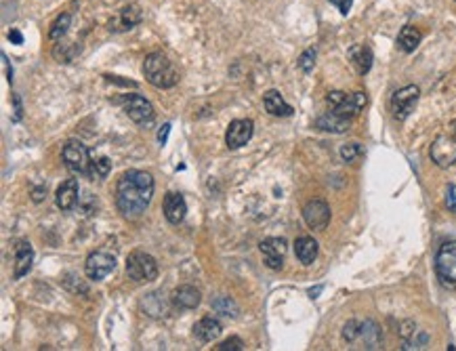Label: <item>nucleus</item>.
<instances>
[{"instance_id": "obj_2", "label": "nucleus", "mask_w": 456, "mask_h": 351, "mask_svg": "<svg viewBox=\"0 0 456 351\" xmlns=\"http://www.w3.org/2000/svg\"><path fill=\"white\" fill-rule=\"evenodd\" d=\"M143 76L156 88H173L179 82V72L162 53H150L143 61Z\"/></svg>"}, {"instance_id": "obj_27", "label": "nucleus", "mask_w": 456, "mask_h": 351, "mask_svg": "<svg viewBox=\"0 0 456 351\" xmlns=\"http://www.w3.org/2000/svg\"><path fill=\"white\" fill-rule=\"evenodd\" d=\"M70 22H72L70 13L59 15V17L53 22L51 30H49V38H51V40H59L61 36H65V32H68V28H70Z\"/></svg>"}, {"instance_id": "obj_10", "label": "nucleus", "mask_w": 456, "mask_h": 351, "mask_svg": "<svg viewBox=\"0 0 456 351\" xmlns=\"http://www.w3.org/2000/svg\"><path fill=\"white\" fill-rule=\"evenodd\" d=\"M125 111H127L129 118L133 123H137V125H152L154 118H156L154 105L141 95H129L125 99Z\"/></svg>"}, {"instance_id": "obj_30", "label": "nucleus", "mask_w": 456, "mask_h": 351, "mask_svg": "<svg viewBox=\"0 0 456 351\" xmlns=\"http://www.w3.org/2000/svg\"><path fill=\"white\" fill-rule=\"evenodd\" d=\"M315 57H317V51H315V49H307V51L299 57V68H301L305 74H309V72L313 70V65H315Z\"/></svg>"}, {"instance_id": "obj_35", "label": "nucleus", "mask_w": 456, "mask_h": 351, "mask_svg": "<svg viewBox=\"0 0 456 351\" xmlns=\"http://www.w3.org/2000/svg\"><path fill=\"white\" fill-rule=\"evenodd\" d=\"M13 103H15V120H22V101H19V95H13Z\"/></svg>"}, {"instance_id": "obj_15", "label": "nucleus", "mask_w": 456, "mask_h": 351, "mask_svg": "<svg viewBox=\"0 0 456 351\" xmlns=\"http://www.w3.org/2000/svg\"><path fill=\"white\" fill-rule=\"evenodd\" d=\"M78 181L76 179H65L59 187H57V194H55V204L59 210L63 212H70L74 210V206L78 204Z\"/></svg>"}, {"instance_id": "obj_23", "label": "nucleus", "mask_w": 456, "mask_h": 351, "mask_svg": "<svg viewBox=\"0 0 456 351\" xmlns=\"http://www.w3.org/2000/svg\"><path fill=\"white\" fill-rule=\"evenodd\" d=\"M141 22V11L137 5H131V7H125L120 9L118 17L109 22V30L113 32H120V30H131L133 26H137Z\"/></svg>"}, {"instance_id": "obj_7", "label": "nucleus", "mask_w": 456, "mask_h": 351, "mask_svg": "<svg viewBox=\"0 0 456 351\" xmlns=\"http://www.w3.org/2000/svg\"><path fill=\"white\" fill-rule=\"evenodd\" d=\"M61 158L68 166V171H72L74 175H88L91 177V154L86 150V146L82 141L70 139L63 150H61Z\"/></svg>"}, {"instance_id": "obj_33", "label": "nucleus", "mask_w": 456, "mask_h": 351, "mask_svg": "<svg viewBox=\"0 0 456 351\" xmlns=\"http://www.w3.org/2000/svg\"><path fill=\"white\" fill-rule=\"evenodd\" d=\"M330 5H334L338 11H340V15H349V11H352V5H354V0H328Z\"/></svg>"}, {"instance_id": "obj_18", "label": "nucleus", "mask_w": 456, "mask_h": 351, "mask_svg": "<svg viewBox=\"0 0 456 351\" xmlns=\"http://www.w3.org/2000/svg\"><path fill=\"white\" fill-rule=\"evenodd\" d=\"M347 57L360 76H366L372 68V61H375V55H372L370 47H366V45H354L347 51Z\"/></svg>"}, {"instance_id": "obj_28", "label": "nucleus", "mask_w": 456, "mask_h": 351, "mask_svg": "<svg viewBox=\"0 0 456 351\" xmlns=\"http://www.w3.org/2000/svg\"><path fill=\"white\" fill-rule=\"evenodd\" d=\"M362 156H364V148L360 143H345L343 148H340V158H343L345 162H349V164L358 162Z\"/></svg>"}, {"instance_id": "obj_37", "label": "nucleus", "mask_w": 456, "mask_h": 351, "mask_svg": "<svg viewBox=\"0 0 456 351\" xmlns=\"http://www.w3.org/2000/svg\"><path fill=\"white\" fill-rule=\"evenodd\" d=\"M3 61H5V70H7V80L13 82V70L9 68V59H7V55H3Z\"/></svg>"}, {"instance_id": "obj_22", "label": "nucleus", "mask_w": 456, "mask_h": 351, "mask_svg": "<svg viewBox=\"0 0 456 351\" xmlns=\"http://www.w3.org/2000/svg\"><path fill=\"white\" fill-rule=\"evenodd\" d=\"M221 332H223V326H221V322H219L217 318H212V315L202 318V320L194 326V336H198L202 343H210V341L219 338Z\"/></svg>"}, {"instance_id": "obj_32", "label": "nucleus", "mask_w": 456, "mask_h": 351, "mask_svg": "<svg viewBox=\"0 0 456 351\" xmlns=\"http://www.w3.org/2000/svg\"><path fill=\"white\" fill-rule=\"evenodd\" d=\"M446 206L456 214V185H448L446 189Z\"/></svg>"}, {"instance_id": "obj_19", "label": "nucleus", "mask_w": 456, "mask_h": 351, "mask_svg": "<svg viewBox=\"0 0 456 351\" xmlns=\"http://www.w3.org/2000/svg\"><path fill=\"white\" fill-rule=\"evenodd\" d=\"M315 127H317L320 131H328V133H345V131H349L352 120H349V118H343V116H338V114H334V111L330 109V111L322 114L320 118L315 120Z\"/></svg>"}, {"instance_id": "obj_34", "label": "nucleus", "mask_w": 456, "mask_h": 351, "mask_svg": "<svg viewBox=\"0 0 456 351\" xmlns=\"http://www.w3.org/2000/svg\"><path fill=\"white\" fill-rule=\"evenodd\" d=\"M168 133H171V125L166 123V125H162V129L158 131V143H160V146H164V143H166V139H168Z\"/></svg>"}, {"instance_id": "obj_8", "label": "nucleus", "mask_w": 456, "mask_h": 351, "mask_svg": "<svg viewBox=\"0 0 456 351\" xmlns=\"http://www.w3.org/2000/svg\"><path fill=\"white\" fill-rule=\"evenodd\" d=\"M418 97H420V91L416 84H408L404 88H398L393 95H391V114L395 120H406L410 111L416 107L418 103Z\"/></svg>"}, {"instance_id": "obj_29", "label": "nucleus", "mask_w": 456, "mask_h": 351, "mask_svg": "<svg viewBox=\"0 0 456 351\" xmlns=\"http://www.w3.org/2000/svg\"><path fill=\"white\" fill-rule=\"evenodd\" d=\"M109 171H111V162L105 156L93 160V164H91V177H95V179H105L109 175Z\"/></svg>"}, {"instance_id": "obj_36", "label": "nucleus", "mask_w": 456, "mask_h": 351, "mask_svg": "<svg viewBox=\"0 0 456 351\" xmlns=\"http://www.w3.org/2000/svg\"><path fill=\"white\" fill-rule=\"evenodd\" d=\"M9 40H13L15 45H22V42H24V36H22L17 30H11V32H9Z\"/></svg>"}, {"instance_id": "obj_5", "label": "nucleus", "mask_w": 456, "mask_h": 351, "mask_svg": "<svg viewBox=\"0 0 456 351\" xmlns=\"http://www.w3.org/2000/svg\"><path fill=\"white\" fill-rule=\"evenodd\" d=\"M435 274L446 288H456V240H448L437 249Z\"/></svg>"}, {"instance_id": "obj_26", "label": "nucleus", "mask_w": 456, "mask_h": 351, "mask_svg": "<svg viewBox=\"0 0 456 351\" xmlns=\"http://www.w3.org/2000/svg\"><path fill=\"white\" fill-rule=\"evenodd\" d=\"M212 309H214L217 313H221V315H230V318H238V313H240L236 301L230 299V297H217V299L212 301Z\"/></svg>"}, {"instance_id": "obj_17", "label": "nucleus", "mask_w": 456, "mask_h": 351, "mask_svg": "<svg viewBox=\"0 0 456 351\" xmlns=\"http://www.w3.org/2000/svg\"><path fill=\"white\" fill-rule=\"evenodd\" d=\"M32 261H34L32 244H30L28 240H17V242H15V272H13V278H15V280L24 278V276L30 272Z\"/></svg>"}, {"instance_id": "obj_16", "label": "nucleus", "mask_w": 456, "mask_h": 351, "mask_svg": "<svg viewBox=\"0 0 456 351\" xmlns=\"http://www.w3.org/2000/svg\"><path fill=\"white\" fill-rule=\"evenodd\" d=\"M185 212H187L185 198L181 194L168 192L164 196V217H166V221L173 223V225H179L185 219Z\"/></svg>"}, {"instance_id": "obj_13", "label": "nucleus", "mask_w": 456, "mask_h": 351, "mask_svg": "<svg viewBox=\"0 0 456 351\" xmlns=\"http://www.w3.org/2000/svg\"><path fill=\"white\" fill-rule=\"evenodd\" d=\"M431 160L439 166V169H448L456 162V139L448 137V135H439L429 150Z\"/></svg>"}, {"instance_id": "obj_1", "label": "nucleus", "mask_w": 456, "mask_h": 351, "mask_svg": "<svg viewBox=\"0 0 456 351\" xmlns=\"http://www.w3.org/2000/svg\"><path fill=\"white\" fill-rule=\"evenodd\" d=\"M154 196V177L146 171H127L120 175L118 183H116V208L118 212L129 219L135 221L139 219Z\"/></svg>"}, {"instance_id": "obj_24", "label": "nucleus", "mask_w": 456, "mask_h": 351, "mask_svg": "<svg viewBox=\"0 0 456 351\" xmlns=\"http://www.w3.org/2000/svg\"><path fill=\"white\" fill-rule=\"evenodd\" d=\"M294 255L303 265H311L317 257V242L311 236H301L294 242Z\"/></svg>"}, {"instance_id": "obj_4", "label": "nucleus", "mask_w": 456, "mask_h": 351, "mask_svg": "<svg viewBox=\"0 0 456 351\" xmlns=\"http://www.w3.org/2000/svg\"><path fill=\"white\" fill-rule=\"evenodd\" d=\"M343 338L347 343H362L364 349H379L383 343L381 328L375 322H358L349 320L343 328Z\"/></svg>"}, {"instance_id": "obj_20", "label": "nucleus", "mask_w": 456, "mask_h": 351, "mask_svg": "<svg viewBox=\"0 0 456 351\" xmlns=\"http://www.w3.org/2000/svg\"><path fill=\"white\" fill-rule=\"evenodd\" d=\"M263 105H265L267 114L278 116V118H288V116H292V111H294L292 105H288L278 91H267L263 95Z\"/></svg>"}, {"instance_id": "obj_39", "label": "nucleus", "mask_w": 456, "mask_h": 351, "mask_svg": "<svg viewBox=\"0 0 456 351\" xmlns=\"http://www.w3.org/2000/svg\"><path fill=\"white\" fill-rule=\"evenodd\" d=\"M320 292H322V286H317V288H311V290H309V295H311L313 299H315V295H320Z\"/></svg>"}, {"instance_id": "obj_25", "label": "nucleus", "mask_w": 456, "mask_h": 351, "mask_svg": "<svg viewBox=\"0 0 456 351\" xmlns=\"http://www.w3.org/2000/svg\"><path fill=\"white\" fill-rule=\"evenodd\" d=\"M420 40H423L420 30L414 28V26H406V28H402V32L398 34V49L404 51V53H412V51L420 45Z\"/></svg>"}, {"instance_id": "obj_9", "label": "nucleus", "mask_w": 456, "mask_h": 351, "mask_svg": "<svg viewBox=\"0 0 456 351\" xmlns=\"http://www.w3.org/2000/svg\"><path fill=\"white\" fill-rule=\"evenodd\" d=\"M113 267H116V257L109 255V253H105V251H95V253H91V255L86 257L84 274H86L88 280L99 282V280L107 278V276L113 272Z\"/></svg>"}, {"instance_id": "obj_14", "label": "nucleus", "mask_w": 456, "mask_h": 351, "mask_svg": "<svg viewBox=\"0 0 456 351\" xmlns=\"http://www.w3.org/2000/svg\"><path fill=\"white\" fill-rule=\"evenodd\" d=\"M259 249H261L265 265L269 270H282L284 257H286V249H288L284 238H265Z\"/></svg>"}, {"instance_id": "obj_11", "label": "nucleus", "mask_w": 456, "mask_h": 351, "mask_svg": "<svg viewBox=\"0 0 456 351\" xmlns=\"http://www.w3.org/2000/svg\"><path fill=\"white\" fill-rule=\"evenodd\" d=\"M255 133V125L253 120L249 118H238V120H232L230 127L225 131V146L230 150H238L242 146H246L251 141Z\"/></svg>"}, {"instance_id": "obj_3", "label": "nucleus", "mask_w": 456, "mask_h": 351, "mask_svg": "<svg viewBox=\"0 0 456 351\" xmlns=\"http://www.w3.org/2000/svg\"><path fill=\"white\" fill-rule=\"evenodd\" d=\"M326 103L328 107L338 114V116H343V118H356V116L364 109V105L368 103V97L366 93L358 91V93H343V91H332L328 93L326 97Z\"/></svg>"}, {"instance_id": "obj_6", "label": "nucleus", "mask_w": 456, "mask_h": 351, "mask_svg": "<svg viewBox=\"0 0 456 351\" xmlns=\"http://www.w3.org/2000/svg\"><path fill=\"white\" fill-rule=\"evenodd\" d=\"M127 276L133 282H154L158 278V263L152 255L143 251H135L127 259Z\"/></svg>"}, {"instance_id": "obj_38", "label": "nucleus", "mask_w": 456, "mask_h": 351, "mask_svg": "<svg viewBox=\"0 0 456 351\" xmlns=\"http://www.w3.org/2000/svg\"><path fill=\"white\" fill-rule=\"evenodd\" d=\"M42 194H47V189H42V187H38V189H34V202H40L45 196Z\"/></svg>"}, {"instance_id": "obj_12", "label": "nucleus", "mask_w": 456, "mask_h": 351, "mask_svg": "<svg viewBox=\"0 0 456 351\" xmlns=\"http://www.w3.org/2000/svg\"><path fill=\"white\" fill-rule=\"evenodd\" d=\"M303 219H305V223H307L309 229L322 231V229H326L328 223H330V206H328L324 200H320V198L309 200V202L303 206Z\"/></svg>"}, {"instance_id": "obj_31", "label": "nucleus", "mask_w": 456, "mask_h": 351, "mask_svg": "<svg viewBox=\"0 0 456 351\" xmlns=\"http://www.w3.org/2000/svg\"><path fill=\"white\" fill-rule=\"evenodd\" d=\"M246 345H244V341L242 338H238V336H232V338H227V341H223V343H219L214 349L217 351H242Z\"/></svg>"}, {"instance_id": "obj_21", "label": "nucleus", "mask_w": 456, "mask_h": 351, "mask_svg": "<svg viewBox=\"0 0 456 351\" xmlns=\"http://www.w3.org/2000/svg\"><path fill=\"white\" fill-rule=\"evenodd\" d=\"M171 299H173V305H175L177 309H196V307L200 305L202 295H200L198 288L185 284V286H179V288L173 292Z\"/></svg>"}]
</instances>
